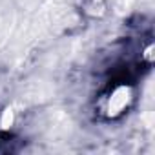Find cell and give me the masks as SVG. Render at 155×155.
<instances>
[{
	"mask_svg": "<svg viewBox=\"0 0 155 155\" xmlns=\"http://www.w3.org/2000/svg\"><path fill=\"white\" fill-rule=\"evenodd\" d=\"M15 122V111L11 108H6L0 113V130H9Z\"/></svg>",
	"mask_w": 155,
	"mask_h": 155,
	"instance_id": "obj_2",
	"label": "cell"
},
{
	"mask_svg": "<svg viewBox=\"0 0 155 155\" xmlns=\"http://www.w3.org/2000/svg\"><path fill=\"white\" fill-rule=\"evenodd\" d=\"M131 97H133V93H131L130 86H119V88H115L113 93L108 99V113L110 115L122 113L128 108V104L131 102Z\"/></svg>",
	"mask_w": 155,
	"mask_h": 155,
	"instance_id": "obj_1",
	"label": "cell"
}]
</instances>
